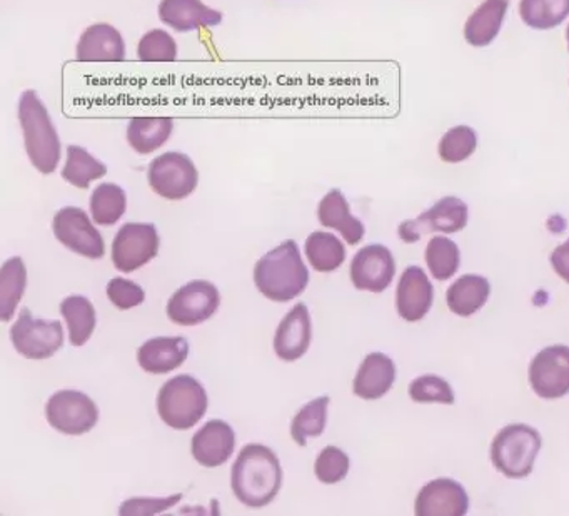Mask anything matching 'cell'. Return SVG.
<instances>
[{
  "mask_svg": "<svg viewBox=\"0 0 569 516\" xmlns=\"http://www.w3.org/2000/svg\"><path fill=\"white\" fill-rule=\"evenodd\" d=\"M231 485L242 505L264 508L282 485L281 463L276 453L258 443L246 445L232 466Z\"/></svg>",
  "mask_w": 569,
  "mask_h": 516,
  "instance_id": "1",
  "label": "cell"
},
{
  "mask_svg": "<svg viewBox=\"0 0 569 516\" xmlns=\"http://www.w3.org/2000/svg\"><path fill=\"white\" fill-rule=\"evenodd\" d=\"M254 282L271 301L288 302L301 296L308 288L309 271L302 262L299 246L286 241L262 256L256 262Z\"/></svg>",
  "mask_w": 569,
  "mask_h": 516,
  "instance_id": "2",
  "label": "cell"
},
{
  "mask_svg": "<svg viewBox=\"0 0 569 516\" xmlns=\"http://www.w3.org/2000/svg\"><path fill=\"white\" fill-rule=\"evenodd\" d=\"M19 121L24 132L26 151L41 175H52L61 161V139L48 109L34 91H26L19 101Z\"/></svg>",
  "mask_w": 569,
  "mask_h": 516,
  "instance_id": "3",
  "label": "cell"
},
{
  "mask_svg": "<svg viewBox=\"0 0 569 516\" xmlns=\"http://www.w3.org/2000/svg\"><path fill=\"white\" fill-rule=\"evenodd\" d=\"M158 411L171 428L179 431L192 428L208 411V393L192 376H176L159 389Z\"/></svg>",
  "mask_w": 569,
  "mask_h": 516,
  "instance_id": "4",
  "label": "cell"
},
{
  "mask_svg": "<svg viewBox=\"0 0 569 516\" xmlns=\"http://www.w3.org/2000/svg\"><path fill=\"white\" fill-rule=\"evenodd\" d=\"M541 445V435L531 426H506L492 441V465L508 478H526L531 475Z\"/></svg>",
  "mask_w": 569,
  "mask_h": 516,
  "instance_id": "5",
  "label": "cell"
},
{
  "mask_svg": "<svg viewBox=\"0 0 569 516\" xmlns=\"http://www.w3.org/2000/svg\"><path fill=\"white\" fill-rule=\"evenodd\" d=\"M149 186L169 201H181L198 188L199 172L189 156L166 152L149 166Z\"/></svg>",
  "mask_w": 569,
  "mask_h": 516,
  "instance_id": "6",
  "label": "cell"
},
{
  "mask_svg": "<svg viewBox=\"0 0 569 516\" xmlns=\"http://www.w3.org/2000/svg\"><path fill=\"white\" fill-rule=\"evenodd\" d=\"M11 341L16 351L28 359H48L64 345L61 321L34 319L31 309L22 308L18 321L11 329Z\"/></svg>",
  "mask_w": 569,
  "mask_h": 516,
  "instance_id": "7",
  "label": "cell"
},
{
  "mask_svg": "<svg viewBox=\"0 0 569 516\" xmlns=\"http://www.w3.org/2000/svg\"><path fill=\"white\" fill-rule=\"evenodd\" d=\"M46 418L58 431L79 436L91 431L98 425L99 408L84 393L62 389L49 398Z\"/></svg>",
  "mask_w": 569,
  "mask_h": 516,
  "instance_id": "8",
  "label": "cell"
},
{
  "mask_svg": "<svg viewBox=\"0 0 569 516\" xmlns=\"http://www.w3.org/2000/svg\"><path fill=\"white\" fill-rule=\"evenodd\" d=\"M159 252V235L154 225L128 222L112 242V262L122 272H132L151 262Z\"/></svg>",
  "mask_w": 569,
  "mask_h": 516,
  "instance_id": "9",
  "label": "cell"
},
{
  "mask_svg": "<svg viewBox=\"0 0 569 516\" xmlns=\"http://www.w3.org/2000/svg\"><path fill=\"white\" fill-rule=\"evenodd\" d=\"M56 238L66 248L84 258L101 259L106 255L104 239L92 226L91 219L81 208L68 206L56 215L52 222Z\"/></svg>",
  "mask_w": 569,
  "mask_h": 516,
  "instance_id": "10",
  "label": "cell"
},
{
  "mask_svg": "<svg viewBox=\"0 0 569 516\" xmlns=\"http://www.w3.org/2000/svg\"><path fill=\"white\" fill-rule=\"evenodd\" d=\"M532 391L542 399H558L569 393V348L549 346L542 349L529 366Z\"/></svg>",
  "mask_w": 569,
  "mask_h": 516,
  "instance_id": "11",
  "label": "cell"
},
{
  "mask_svg": "<svg viewBox=\"0 0 569 516\" xmlns=\"http://www.w3.org/2000/svg\"><path fill=\"white\" fill-rule=\"evenodd\" d=\"M221 305L218 288L209 281H191L179 288L168 302V316L179 326L208 321Z\"/></svg>",
  "mask_w": 569,
  "mask_h": 516,
  "instance_id": "12",
  "label": "cell"
},
{
  "mask_svg": "<svg viewBox=\"0 0 569 516\" xmlns=\"http://www.w3.org/2000/svg\"><path fill=\"white\" fill-rule=\"evenodd\" d=\"M468 225V206L461 199L442 198L429 211L419 218L405 221L399 226V236L405 242H416L429 232L441 231L446 235L461 231Z\"/></svg>",
  "mask_w": 569,
  "mask_h": 516,
  "instance_id": "13",
  "label": "cell"
},
{
  "mask_svg": "<svg viewBox=\"0 0 569 516\" xmlns=\"http://www.w3.org/2000/svg\"><path fill=\"white\" fill-rule=\"evenodd\" d=\"M396 275L392 252L386 246L362 248L351 262V281L361 291L382 292L391 286Z\"/></svg>",
  "mask_w": 569,
  "mask_h": 516,
  "instance_id": "14",
  "label": "cell"
},
{
  "mask_svg": "<svg viewBox=\"0 0 569 516\" xmlns=\"http://www.w3.org/2000/svg\"><path fill=\"white\" fill-rule=\"evenodd\" d=\"M415 508L418 516H465L469 508L468 493L455 479H435L422 486Z\"/></svg>",
  "mask_w": 569,
  "mask_h": 516,
  "instance_id": "15",
  "label": "cell"
},
{
  "mask_svg": "<svg viewBox=\"0 0 569 516\" xmlns=\"http://www.w3.org/2000/svg\"><path fill=\"white\" fill-rule=\"evenodd\" d=\"M435 289L426 272L411 266L402 272L396 291V308L405 321H421L432 306Z\"/></svg>",
  "mask_w": 569,
  "mask_h": 516,
  "instance_id": "16",
  "label": "cell"
},
{
  "mask_svg": "<svg viewBox=\"0 0 569 516\" xmlns=\"http://www.w3.org/2000/svg\"><path fill=\"white\" fill-rule=\"evenodd\" d=\"M234 448V429L222 419L206 423L192 438V456L206 468L224 465L231 458Z\"/></svg>",
  "mask_w": 569,
  "mask_h": 516,
  "instance_id": "17",
  "label": "cell"
},
{
  "mask_svg": "<svg viewBox=\"0 0 569 516\" xmlns=\"http://www.w3.org/2000/svg\"><path fill=\"white\" fill-rule=\"evenodd\" d=\"M311 316L305 302H298L278 326L274 351L282 361H298L311 345Z\"/></svg>",
  "mask_w": 569,
  "mask_h": 516,
  "instance_id": "18",
  "label": "cell"
},
{
  "mask_svg": "<svg viewBox=\"0 0 569 516\" xmlns=\"http://www.w3.org/2000/svg\"><path fill=\"white\" fill-rule=\"evenodd\" d=\"M159 19L178 32L199 31L221 24L222 14L201 0H162Z\"/></svg>",
  "mask_w": 569,
  "mask_h": 516,
  "instance_id": "19",
  "label": "cell"
},
{
  "mask_svg": "<svg viewBox=\"0 0 569 516\" xmlns=\"http://www.w3.org/2000/svg\"><path fill=\"white\" fill-rule=\"evenodd\" d=\"M189 356V343L184 338H152L139 348L138 361L149 375H166L178 369Z\"/></svg>",
  "mask_w": 569,
  "mask_h": 516,
  "instance_id": "20",
  "label": "cell"
},
{
  "mask_svg": "<svg viewBox=\"0 0 569 516\" xmlns=\"http://www.w3.org/2000/svg\"><path fill=\"white\" fill-rule=\"evenodd\" d=\"M126 44L121 32L109 24L91 26L79 39L78 61L122 62Z\"/></svg>",
  "mask_w": 569,
  "mask_h": 516,
  "instance_id": "21",
  "label": "cell"
},
{
  "mask_svg": "<svg viewBox=\"0 0 569 516\" xmlns=\"http://www.w3.org/2000/svg\"><path fill=\"white\" fill-rule=\"evenodd\" d=\"M395 361L382 353H371L362 361L352 389L359 398L372 401L382 398L395 385Z\"/></svg>",
  "mask_w": 569,
  "mask_h": 516,
  "instance_id": "22",
  "label": "cell"
},
{
  "mask_svg": "<svg viewBox=\"0 0 569 516\" xmlns=\"http://www.w3.org/2000/svg\"><path fill=\"white\" fill-rule=\"evenodd\" d=\"M318 218L325 228L341 232L349 245H358L365 238V225L351 215L348 201L339 189H332L319 202Z\"/></svg>",
  "mask_w": 569,
  "mask_h": 516,
  "instance_id": "23",
  "label": "cell"
},
{
  "mask_svg": "<svg viewBox=\"0 0 569 516\" xmlns=\"http://www.w3.org/2000/svg\"><path fill=\"white\" fill-rule=\"evenodd\" d=\"M509 0H485L465 26V38L475 48H486L498 38L508 12Z\"/></svg>",
  "mask_w": 569,
  "mask_h": 516,
  "instance_id": "24",
  "label": "cell"
},
{
  "mask_svg": "<svg viewBox=\"0 0 569 516\" xmlns=\"http://www.w3.org/2000/svg\"><path fill=\"white\" fill-rule=\"evenodd\" d=\"M489 295L491 286L488 279L478 275H465L452 282L446 295V302L455 315L466 318L478 312L488 302Z\"/></svg>",
  "mask_w": 569,
  "mask_h": 516,
  "instance_id": "25",
  "label": "cell"
},
{
  "mask_svg": "<svg viewBox=\"0 0 569 516\" xmlns=\"http://www.w3.org/2000/svg\"><path fill=\"white\" fill-rule=\"evenodd\" d=\"M171 118H134L128 126V141L139 155H151L171 138Z\"/></svg>",
  "mask_w": 569,
  "mask_h": 516,
  "instance_id": "26",
  "label": "cell"
},
{
  "mask_svg": "<svg viewBox=\"0 0 569 516\" xmlns=\"http://www.w3.org/2000/svg\"><path fill=\"white\" fill-rule=\"evenodd\" d=\"M28 286V271L22 258H11L0 271V319L8 322L14 318L19 301Z\"/></svg>",
  "mask_w": 569,
  "mask_h": 516,
  "instance_id": "27",
  "label": "cell"
},
{
  "mask_svg": "<svg viewBox=\"0 0 569 516\" xmlns=\"http://www.w3.org/2000/svg\"><path fill=\"white\" fill-rule=\"evenodd\" d=\"M62 318L68 321L69 341L84 346L96 329V309L84 296H69L61 302Z\"/></svg>",
  "mask_w": 569,
  "mask_h": 516,
  "instance_id": "28",
  "label": "cell"
},
{
  "mask_svg": "<svg viewBox=\"0 0 569 516\" xmlns=\"http://www.w3.org/2000/svg\"><path fill=\"white\" fill-rule=\"evenodd\" d=\"M519 14L528 28L548 31L566 21L569 0H521Z\"/></svg>",
  "mask_w": 569,
  "mask_h": 516,
  "instance_id": "29",
  "label": "cell"
},
{
  "mask_svg": "<svg viewBox=\"0 0 569 516\" xmlns=\"http://www.w3.org/2000/svg\"><path fill=\"white\" fill-rule=\"evenodd\" d=\"M306 256L316 271L331 272L341 268L346 259V249L331 232L316 231L306 241Z\"/></svg>",
  "mask_w": 569,
  "mask_h": 516,
  "instance_id": "30",
  "label": "cell"
},
{
  "mask_svg": "<svg viewBox=\"0 0 569 516\" xmlns=\"http://www.w3.org/2000/svg\"><path fill=\"white\" fill-rule=\"evenodd\" d=\"M108 168L94 156L89 155L84 148L69 146L68 161L62 169V178L79 189H88L96 179L104 178Z\"/></svg>",
  "mask_w": 569,
  "mask_h": 516,
  "instance_id": "31",
  "label": "cell"
},
{
  "mask_svg": "<svg viewBox=\"0 0 569 516\" xmlns=\"http://www.w3.org/2000/svg\"><path fill=\"white\" fill-rule=\"evenodd\" d=\"M128 196L121 186L104 182L91 196V215L101 226H114L124 216Z\"/></svg>",
  "mask_w": 569,
  "mask_h": 516,
  "instance_id": "32",
  "label": "cell"
},
{
  "mask_svg": "<svg viewBox=\"0 0 569 516\" xmlns=\"http://www.w3.org/2000/svg\"><path fill=\"white\" fill-rule=\"evenodd\" d=\"M328 406L329 396H321L299 409L291 425V436L299 446H306L309 438L322 435L328 423Z\"/></svg>",
  "mask_w": 569,
  "mask_h": 516,
  "instance_id": "33",
  "label": "cell"
},
{
  "mask_svg": "<svg viewBox=\"0 0 569 516\" xmlns=\"http://www.w3.org/2000/svg\"><path fill=\"white\" fill-rule=\"evenodd\" d=\"M426 262H428L429 271L438 281L452 278L461 262L458 245L451 239L435 236L426 248Z\"/></svg>",
  "mask_w": 569,
  "mask_h": 516,
  "instance_id": "34",
  "label": "cell"
},
{
  "mask_svg": "<svg viewBox=\"0 0 569 516\" xmlns=\"http://www.w3.org/2000/svg\"><path fill=\"white\" fill-rule=\"evenodd\" d=\"M476 146H478V136L475 129L469 126H456L451 131L446 132L439 141V158L445 162L466 161L475 155Z\"/></svg>",
  "mask_w": 569,
  "mask_h": 516,
  "instance_id": "35",
  "label": "cell"
},
{
  "mask_svg": "<svg viewBox=\"0 0 569 516\" xmlns=\"http://www.w3.org/2000/svg\"><path fill=\"white\" fill-rule=\"evenodd\" d=\"M409 396L416 403H442V405L455 403V393H452L451 385L446 379L435 375L416 378L409 385Z\"/></svg>",
  "mask_w": 569,
  "mask_h": 516,
  "instance_id": "36",
  "label": "cell"
},
{
  "mask_svg": "<svg viewBox=\"0 0 569 516\" xmlns=\"http://www.w3.org/2000/svg\"><path fill=\"white\" fill-rule=\"evenodd\" d=\"M349 456L338 446H326L315 463V473L319 482L335 485L348 476Z\"/></svg>",
  "mask_w": 569,
  "mask_h": 516,
  "instance_id": "37",
  "label": "cell"
},
{
  "mask_svg": "<svg viewBox=\"0 0 569 516\" xmlns=\"http://www.w3.org/2000/svg\"><path fill=\"white\" fill-rule=\"evenodd\" d=\"M138 54L144 62H174L178 59V46L168 32L156 29L141 39Z\"/></svg>",
  "mask_w": 569,
  "mask_h": 516,
  "instance_id": "38",
  "label": "cell"
},
{
  "mask_svg": "<svg viewBox=\"0 0 569 516\" xmlns=\"http://www.w3.org/2000/svg\"><path fill=\"white\" fill-rule=\"evenodd\" d=\"M108 296L112 305L118 309H122V311L142 305L146 299L144 289L136 285L134 281H129V279L124 278H114L112 281H109Z\"/></svg>",
  "mask_w": 569,
  "mask_h": 516,
  "instance_id": "39",
  "label": "cell"
},
{
  "mask_svg": "<svg viewBox=\"0 0 569 516\" xmlns=\"http://www.w3.org/2000/svg\"><path fill=\"white\" fill-rule=\"evenodd\" d=\"M182 495L169 498H134L122 503L119 515H158L181 502Z\"/></svg>",
  "mask_w": 569,
  "mask_h": 516,
  "instance_id": "40",
  "label": "cell"
},
{
  "mask_svg": "<svg viewBox=\"0 0 569 516\" xmlns=\"http://www.w3.org/2000/svg\"><path fill=\"white\" fill-rule=\"evenodd\" d=\"M549 261H551V266L552 269H555L556 275H558L559 278L565 279L569 285V239L551 252Z\"/></svg>",
  "mask_w": 569,
  "mask_h": 516,
  "instance_id": "41",
  "label": "cell"
},
{
  "mask_svg": "<svg viewBox=\"0 0 569 516\" xmlns=\"http://www.w3.org/2000/svg\"><path fill=\"white\" fill-rule=\"evenodd\" d=\"M566 41H568V49H569V26H568V29H566Z\"/></svg>",
  "mask_w": 569,
  "mask_h": 516,
  "instance_id": "42",
  "label": "cell"
}]
</instances>
